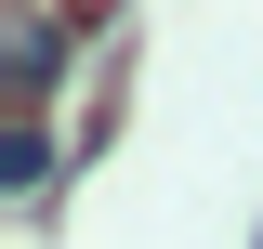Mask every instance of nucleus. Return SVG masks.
Instances as JSON below:
<instances>
[{"label":"nucleus","instance_id":"nucleus-1","mask_svg":"<svg viewBox=\"0 0 263 249\" xmlns=\"http://www.w3.org/2000/svg\"><path fill=\"white\" fill-rule=\"evenodd\" d=\"M66 53H79V27H66L53 0H13V105H27V118L66 92Z\"/></svg>","mask_w":263,"mask_h":249}]
</instances>
